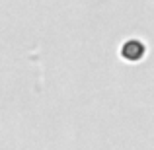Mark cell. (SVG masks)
Masks as SVG:
<instances>
[{"label": "cell", "mask_w": 154, "mask_h": 150, "mask_svg": "<svg viewBox=\"0 0 154 150\" xmlns=\"http://www.w3.org/2000/svg\"><path fill=\"white\" fill-rule=\"evenodd\" d=\"M144 55V45L139 39H129L121 45V57L127 60H139Z\"/></svg>", "instance_id": "1"}]
</instances>
